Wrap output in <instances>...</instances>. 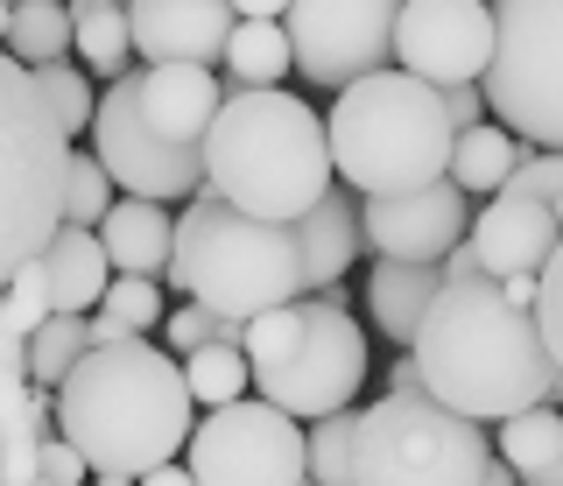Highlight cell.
<instances>
[{
    "label": "cell",
    "mask_w": 563,
    "mask_h": 486,
    "mask_svg": "<svg viewBox=\"0 0 563 486\" xmlns=\"http://www.w3.org/2000/svg\"><path fill=\"white\" fill-rule=\"evenodd\" d=\"M437 275H444V289H457V283H479V254H472V240H465V247H451V262L444 268H437Z\"/></svg>",
    "instance_id": "41"
},
{
    "label": "cell",
    "mask_w": 563,
    "mask_h": 486,
    "mask_svg": "<svg viewBox=\"0 0 563 486\" xmlns=\"http://www.w3.org/2000/svg\"><path fill=\"white\" fill-rule=\"evenodd\" d=\"M437 297H444V275H437V268H395V262H380L374 275H366V310H374V324L387 332L395 353H409V345H416V332H422V318H430Z\"/></svg>",
    "instance_id": "21"
},
{
    "label": "cell",
    "mask_w": 563,
    "mask_h": 486,
    "mask_svg": "<svg viewBox=\"0 0 563 486\" xmlns=\"http://www.w3.org/2000/svg\"><path fill=\"white\" fill-rule=\"evenodd\" d=\"M128 22H134L141 71H155V64L225 71V49H233L240 8H225V0H141V8H128Z\"/></svg>",
    "instance_id": "15"
},
{
    "label": "cell",
    "mask_w": 563,
    "mask_h": 486,
    "mask_svg": "<svg viewBox=\"0 0 563 486\" xmlns=\"http://www.w3.org/2000/svg\"><path fill=\"white\" fill-rule=\"evenodd\" d=\"M493 465V430L437 402H380L360 416L352 486H479Z\"/></svg>",
    "instance_id": "8"
},
{
    "label": "cell",
    "mask_w": 563,
    "mask_h": 486,
    "mask_svg": "<svg viewBox=\"0 0 563 486\" xmlns=\"http://www.w3.org/2000/svg\"><path fill=\"white\" fill-rule=\"evenodd\" d=\"M536 332H542V345H550V360L563 374V247H556V262L536 275Z\"/></svg>",
    "instance_id": "36"
},
{
    "label": "cell",
    "mask_w": 563,
    "mask_h": 486,
    "mask_svg": "<svg viewBox=\"0 0 563 486\" xmlns=\"http://www.w3.org/2000/svg\"><path fill=\"white\" fill-rule=\"evenodd\" d=\"M35 268H43V283H49L57 318H92V310L106 303V289H113V262H106L99 233H78V225H64Z\"/></svg>",
    "instance_id": "20"
},
{
    "label": "cell",
    "mask_w": 563,
    "mask_h": 486,
    "mask_svg": "<svg viewBox=\"0 0 563 486\" xmlns=\"http://www.w3.org/2000/svg\"><path fill=\"white\" fill-rule=\"evenodd\" d=\"M99 247L128 283H163L176 268V219L169 205H148V198H120L99 225Z\"/></svg>",
    "instance_id": "19"
},
{
    "label": "cell",
    "mask_w": 563,
    "mask_h": 486,
    "mask_svg": "<svg viewBox=\"0 0 563 486\" xmlns=\"http://www.w3.org/2000/svg\"><path fill=\"white\" fill-rule=\"evenodd\" d=\"M500 43V22L479 0H409L395 22V71H409L437 92L479 85Z\"/></svg>",
    "instance_id": "13"
},
{
    "label": "cell",
    "mask_w": 563,
    "mask_h": 486,
    "mask_svg": "<svg viewBox=\"0 0 563 486\" xmlns=\"http://www.w3.org/2000/svg\"><path fill=\"white\" fill-rule=\"evenodd\" d=\"M507 198L542 205V212L563 225V155H536V148H528V155H521V169L507 177Z\"/></svg>",
    "instance_id": "35"
},
{
    "label": "cell",
    "mask_w": 563,
    "mask_h": 486,
    "mask_svg": "<svg viewBox=\"0 0 563 486\" xmlns=\"http://www.w3.org/2000/svg\"><path fill=\"white\" fill-rule=\"evenodd\" d=\"M219 107H225L219 71H190V64H155V71H141V120H148L155 142H169L184 155H205Z\"/></svg>",
    "instance_id": "17"
},
{
    "label": "cell",
    "mask_w": 563,
    "mask_h": 486,
    "mask_svg": "<svg viewBox=\"0 0 563 486\" xmlns=\"http://www.w3.org/2000/svg\"><path fill=\"white\" fill-rule=\"evenodd\" d=\"M542 486H563V459H556V473H550V479H542Z\"/></svg>",
    "instance_id": "46"
},
{
    "label": "cell",
    "mask_w": 563,
    "mask_h": 486,
    "mask_svg": "<svg viewBox=\"0 0 563 486\" xmlns=\"http://www.w3.org/2000/svg\"><path fill=\"white\" fill-rule=\"evenodd\" d=\"M155 324H163V289H155V283H128V275H113L106 303L92 310V345H134V339H148Z\"/></svg>",
    "instance_id": "27"
},
{
    "label": "cell",
    "mask_w": 563,
    "mask_h": 486,
    "mask_svg": "<svg viewBox=\"0 0 563 486\" xmlns=\"http://www.w3.org/2000/svg\"><path fill=\"white\" fill-rule=\"evenodd\" d=\"M310 438V486H352V444H360V416H324L303 430Z\"/></svg>",
    "instance_id": "32"
},
{
    "label": "cell",
    "mask_w": 563,
    "mask_h": 486,
    "mask_svg": "<svg viewBox=\"0 0 563 486\" xmlns=\"http://www.w3.org/2000/svg\"><path fill=\"white\" fill-rule=\"evenodd\" d=\"M444 107H451V128L457 134L486 128V92H479V85H457V92H444Z\"/></svg>",
    "instance_id": "40"
},
{
    "label": "cell",
    "mask_w": 563,
    "mask_h": 486,
    "mask_svg": "<svg viewBox=\"0 0 563 486\" xmlns=\"http://www.w3.org/2000/svg\"><path fill=\"white\" fill-rule=\"evenodd\" d=\"M184 380H190V402H205V409H233V402H246V388H254L240 345H205V353H190Z\"/></svg>",
    "instance_id": "29"
},
{
    "label": "cell",
    "mask_w": 563,
    "mask_h": 486,
    "mask_svg": "<svg viewBox=\"0 0 563 486\" xmlns=\"http://www.w3.org/2000/svg\"><path fill=\"white\" fill-rule=\"evenodd\" d=\"M409 360L422 367L430 402L465 416V423H507L528 409H556L563 395V374L536 332V310H521L493 275L457 283L430 303Z\"/></svg>",
    "instance_id": "1"
},
{
    "label": "cell",
    "mask_w": 563,
    "mask_h": 486,
    "mask_svg": "<svg viewBox=\"0 0 563 486\" xmlns=\"http://www.w3.org/2000/svg\"><path fill=\"white\" fill-rule=\"evenodd\" d=\"M176 289H190V303H205L225 324H254L268 310H289L310 297L303 254H296V225L246 219L219 198H190L176 212Z\"/></svg>",
    "instance_id": "5"
},
{
    "label": "cell",
    "mask_w": 563,
    "mask_h": 486,
    "mask_svg": "<svg viewBox=\"0 0 563 486\" xmlns=\"http://www.w3.org/2000/svg\"><path fill=\"white\" fill-rule=\"evenodd\" d=\"M324 134H331L339 184L360 190V198H409V190L444 184L457 148L444 92L409 71H380L339 92L324 113Z\"/></svg>",
    "instance_id": "4"
},
{
    "label": "cell",
    "mask_w": 563,
    "mask_h": 486,
    "mask_svg": "<svg viewBox=\"0 0 563 486\" xmlns=\"http://www.w3.org/2000/svg\"><path fill=\"white\" fill-rule=\"evenodd\" d=\"M479 486H521V479H515V473H507V465H500V459H493V465H486V479H479Z\"/></svg>",
    "instance_id": "43"
},
{
    "label": "cell",
    "mask_w": 563,
    "mask_h": 486,
    "mask_svg": "<svg viewBox=\"0 0 563 486\" xmlns=\"http://www.w3.org/2000/svg\"><path fill=\"white\" fill-rule=\"evenodd\" d=\"M8 36H14V8L0 0V49H8Z\"/></svg>",
    "instance_id": "44"
},
{
    "label": "cell",
    "mask_w": 563,
    "mask_h": 486,
    "mask_svg": "<svg viewBox=\"0 0 563 486\" xmlns=\"http://www.w3.org/2000/svg\"><path fill=\"white\" fill-rule=\"evenodd\" d=\"M205 345H246V324L211 318L205 303H176V310H169V339H163V353H169V360H190V353H205Z\"/></svg>",
    "instance_id": "33"
},
{
    "label": "cell",
    "mask_w": 563,
    "mask_h": 486,
    "mask_svg": "<svg viewBox=\"0 0 563 486\" xmlns=\"http://www.w3.org/2000/svg\"><path fill=\"white\" fill-rule=\"evenodd\" d=\"M57 430L85 465L120 479H148L176 465V451H190L198 430V402H190L184 360H169L163 345H92L78 360V374L57 388Z\"/></svg>",
    "instance_id": "2"
},
{
    "label": "cell",
    "mask_w": 563,
    "mask_h": 486,
    "mask_svg": "<svg viewBox=\"0 0 563 486\" xmlns=\"http://www.w3.org/2000/svg\"><path fill=\"white\" fill-rule=\"evenodd\" d=\"M493 22L500 43L479 78L486 113H500L521 148L563 155V0H507Z\"/></svg>",
    "instance_id": "9"
},
{
    "label": "cell",
    "mask_w": 563,
    "mask_h": 486,
    "mask_svg": "<svg viewBox=\"0 0 563 486\" xmlns=\"http://www.w3.org/2000/svg\"><path fill=\"white\" fill-rule=\"evenodd\" d=\"M0 486H8V479H0Z\"/></svg>",
    "instance_id": "47"
},
{
    "label": "cell",
    "mask_w": 563,
    "mask_h": 486,
    "mask_svg": "<svg viewBox=\"0 0 563 486\" xmlns=\"http://www.w3.org/2000/svg\"><path fill=\"white\" fill-rule=\"evenodd\" d=\"M493 459L507 465L521 486H542L563 459V409H528V416H507L493 430Z\"/></svg>",
    "instance_id": "23"
},
{
    "label": "cell",
    "mask_w": 563,
    "mask_h": 486,
    "mask_svg": "<svg viewBox=\"0 0 563 486\" xmlns=\"http://www.w3.org/2000/svg\"><path fill=\"white\" fill-rule=\"evenodd\" d=\"M184 473L198 486H310V438L261 395L233 409H211L190 430Z\"/></svg>",
    "instance_id": "10"
},
{
    "label": "cell",
    "mask_w": 563,
    "mask_h": 486,
    "mask_svg": "<svg viewBox=\"0 0 563 486\" xmlns=\"http://www.w3.org/2000/svg\"><path fill=\"white\" fill-rule=\"evenodd\" d=\"M92 155H99V169H106L120 190H128V198H148V205L205 198V155H184V148L155 142L148 120H141V71L113 78V85L99 92Z\"/></svg>",
    "instance_id": "12"
},
{
    "label": "cell",
    "mask_w": 563,
    "mask_h": 486,
    "mask_svg": "<svg viewBox=\"0 0 563 486\" xmlns=\"http://www.w3.org/2000/svg\"><path fill=\"white\" fill-rule=\"evenodd\" d=\"M92 486H134V479H120V473H99V479H92Z\"/></svg>",
    "instance_id": "45"
},
{
    "label": "cell",
    "mask_w": 563,
    "mask_h": 486,
    "mask_svg": "<svg viewBox=\"0 0 563 486\" xmlns=\"http://www.w3.org/2000/svg\"><path fill=\"white\" fill-rule=\"evenodd\" d=\"M395 22L401 8L387 0H303L282 14L296 71L324 92H352V85L395 71Z\"/></svg>",
    "instance_id": "11"
},
{
    "label": "cell",
    "mask_w": 563,
    "mask_h": 486,
    "mask_svg": "<svg viewBox=\"0 0 563 486\" xmlns=\"http://www.w3.org/2000/svg\"><path fill=\"white\" fill-rule=\"evenodd\" d=\"M43 486H92V465H85L64 438H49L43 444Z\"/></svg>",
    "instance_id": "37"
},
{
    "label": "cell",
    "mask_w": 563,
    "mask_h": 486,
    "mask_svg": "<svg viewBox=\"0 0 563 486\" xmlns=\"http://www.w3.org/2000/svg\"><path fill=\"white\" fill-rule=\"evenodd\" d=\"M556 247H563V225L528 198H507L500 190L486 212H472V254H479V268L493 283H515V275L536 283L556 262Z\"/></svg>",
    "instance_id": "16"
},
{
    "label": "cell",
    "mask_w": 563,
    "mask_h": 486,
    "mask_svg": "<svg viewBox=\"0 0 563 486\" xmlns=\"http://www.w3.org/2000/svg\"><path fill=\"white\" fill-rule=\"evenodd\" d=\"M521 155H528V148L515 142V134H507L500 120H486V128L457 134V148H451V184L465 190V198H472V190H493V198H500L507 177L521 169Z\"/></svg>",
    "instance_id": "25"
},
{
    "label": "cell",
    "mask_w": 563,
    "mask_h": 486,
    "mask_svg": "<svg viewBox=\"0 0 563 486\" xmlns=\"http://www.w3.org/2000/svg\"><path fill=\"white\" fill-rule=\"evenodd\" d=\"M35 78V99H43V113L57 120V134H92V113H99V92L92 78L78 71V64H49V71H29Z\"/></svg>",
    "instance_id": "30"
},
{
    "label": "cell",
    "mask_w": 563,
    "mask_h": 486,
    "mask_svg": "<svg viewBox=\"0 0 563 486\" xmlns=\"http://www.w3.org/2000/svg\"><path fill=\"white\" fill-rule=\"evenodd\" d=\"M289 29H282L275 8H240L233 49H225V92H282V71H289Z\"/></svg>",
    "instance_id": "22"
},
{
    "label": "cell",
    "mask_w": 563,
    "mask_h": 486,
    "mask_svg": "<svg viewBox=\"0 0 563 486\" xmlns=\"http://www.w3.org/2000/svg\"><path fill=\"white\" fill-rule=\"evenodd\" d=\"M29 388V339L0 332V395H22Z\"/></svg>",
    "instance_id": "38"
},
{
    "label": "cell",
    "mask_w": 563,
    "mask_h": 486,
    "mask_svg": "<svg viewBox=\"0 0 563 486\" xmlns=\"http://www.w3.org/2000/svg\"><path fill=\"white\" fill-rule=\"evenodd\" d=\"M387 402H430V388H422V367L409 353H395V367H387Z\"/></svg>",
    "instance_id": "39"
},
{
    "label": "cell",
    "mask_w": 563,
    "mask_h": 486,
    "mask_svg": "<svg viewBox=\"0 0 563 486\" xmlns=\"http://www.w3.org/2000/svg\"><path fill=\"white\" fill-rule=\"evenodd\" d=\"M134 486H198V479H190L184 465H163V473H148V479H134Z\"/></svg>",
    "instance_id": "42"
},
{
    "label": "cell",
    "mask_w": 563,
    "mask_h": 486,
    "mask_svg": "<svg viewBox=\"0 0 563 486\" xmlns=\"http://www.w3.org/2000/svg\"><path fill=\"white\" fill-rule=\"evenodd\" d=\"M70 49H78V36H70V8H57V0H22V8H14L8 57L22 64V71H49V64H70Z\"/></svg>",
    "instance_id": "26"
},
{
    "label": "cell",
    "mask_w": 563,
    "mask_h": 486,
    "mask_svg": "<svg viewBox=\"0 0 563 486\" xmlns=\"http://www.w3.org/2000/svg\"><path fill=\"white\" fill-rule=\"evenodd\" d=\"M70 142L35 99V78L0 49V289L49 254L64 233Z\"/></svg>",
    "instance_id": "7"
},
{
    "label": "cell",
    "mask_w": 563,
    "mask_h": 486,
    "mask_svg": "<svg viewBox=\"0 0 563 486\" xmlns=\"http://www.w3.org/2000/svg\"><path fill=\"white\" fill-rule=\"evenodd\" d=\"M113 177L99 169V155H78L70 148V184H64V225H78V233H99L106 212H113Z\"/></svg>",
    "instance_id": "31"
},
{
    "label": "cell",
    "mask_w": 563,
    "mask_h": 486,
    "mask_svg": "<svg viewBox=\"0 0 563 486\" xmlns=\"http://www.w3.org/2000/svg\"><path fill=\"white\" fill-rule=\"evenodd\" d=\"M360 219H366V247L395 268H444L451 247L472 240V205L451 177L409 190V198H360Z\"/></svg>",
    "instance_id": "14"
},
{
    "label": "cell",
    "mask_w": 563,
    "mask_h": 486,
    "mask_svg": "<svg viewBox=\"0 0 563 486\" xmlns=\"http://www.w3.org/2000/svg\"><path fill=\"white\" fill-rule=\"evenodd\" d=\"M366 247V219H360V198H352L345 184H331L324 198L310 205L303 219H296V254H303V283L310 297H339L345 268L360 262Z\"/></svg>",
    "instance_id": "18"
},
{
    "label": "cell",
    "mask_w": 563,
    "mask_h": 486,
    "mask_svg": "<svg viewBox=\"0 0 563 486\" xmlns=\"http://www.w3.org/2000/svg\"><path fill=\"white\" fill-rule=\"evenodd\" d=\"M92 353V318H49L43 332L29 339V388H49L57 395L70 374H78V360Z\"/></svg>",
    "instance_id": "28"
},
{
    "label": "cell",
    "mask_w": 563,
    "mask_h": 486,
    "mask_svg": "<svg viewBox=\"0 0 563 486\" xmlns=\"http://www.w3.org/2000/svg\"><path fill=\"white\" fill-rule=\"evenodd\" d=\"M70 36H78V57L85 71H99L106 85L128 78V57H134V22L120 0H78L70 8Z\"/></svg>",
    "instance_id": "24"
},
{
    "label": "cell",
    "mask_w": 563,
    "mask_h": 486,
    "mask_svg": "<svg viewBox=\"0 0 563 486\" xmlns=\"http://www.w3.org/2000/svg\"><path fill=\"white\" fill-rule=\"evenodd\" d=\"M331 184H339L331 134L303 99L225 92L219 120H211V142H205V198L233 205L246 219L296 225Z\"/></svg>",
    "instance_id": "3"
},
{
    "label": "cell",
    "mask_w": 563,
    "mask_h": 486,
    "mask_svg": "<svg viewBox=\"0 0 563 486\" xmlns=\"http://www.w3.org/2000/svg\"><path fill=\"white\" fill-rule=\"evenodd\" d=\"M49 416H57V395H49V388L0 395V459H8L14 444H43L49 438Z\"/></svg>",
    "instance_id": "34"
},
{
    "label": "cell",
    "mask_w": 563,
    "mask_h": 486,
    "mask_svg": "<svg viewBox=\"0 0 563 486\" xmlns=\"http://www.w3.org/2000/svg\"><path fill=\"white\" fill-rule=\"evenodd\" d=\"M240 353H246V374H254V395L282 409L289 423L345 416L352 395L366 388V332L352 324L345 289L254 318Z\"/></svg>",
    "instance_id": "6"
}]
</instances>
